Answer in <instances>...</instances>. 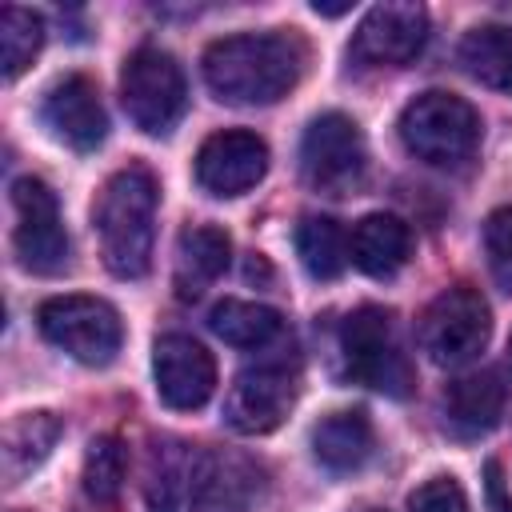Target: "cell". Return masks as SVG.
I'll return each instance as SVG.
<instances>
[{
    "label": "cell",
    "mask_w": 512,
    "mask_h": 512,
    "mask_svg": "<svg viewBox=\"0 0 512 512\" xmlns=\"http://www.w3.org/2000/svg\"><path fill=\"white\" fill-rule=\"evenodd\" d=\"M144 496L152 512H244L260 496V468L192 440H160L148 456Z\"/></svg>",
    "instance_id": "obj_1"
},
{
    "label": "cell",
    "mask_w": 512,
    "mask_h": 512,
    "mask_svg": "<svg viewBox=\"0 0 512 512\" xmlns=\"http://www.w3.org/2000/svg\"><path fill=\"white\" fill-rule=\"evenodd\" d=\"M308 64L304 40L288 32H244L208 44L204 84L224 104H276Z\"/></svg>",
    "instance_id": "obj_2"
},
{
    "label": "cell",
    "mask_w": 512,
    "mask_h": 512,
    "mask_svg": "<svg viewBox=\"0 0 512 512\" xmlns=\"http://www.w3.org/2000/svg\"><path fill=\"white\" fill-rule=\"evenodd\" d=\"M156 204H160V188L144 164H128L104 180L92 204V228L100 236V256L112 276L140 280L152 268Z\"/></svg>",
    "instance_id": "obj_3"
},
{
    "label": "cell",
    "mask_w": 512,
    "mask_h": 512,
    "mask_svg": "<svg viewBox=\"0 0 512 512\" xmlns=\"http://www.w3.org/2000/svg\"><path fill=\"white\" fill-rule=\"evenodd\" d=\"M404 148L432 168H464L480 148V116L468 100L452 92H420L400 112Z\"/></svg>",
    "instance_id": "obj_4"
},
{
    "label": "cell",
    "mask_w": 512,
    "mask_h": 512,
    "mask_svg": "<svg viewBox=\"0 0 512 512\" xmlns=\"http://www.w3.org/2000/svg\"><path fill=\"white\" fill-rule=\"evenodd\" d=\"M340 352H344V372L364 384L376 388L392 400L412 396L416 388V372L392 332V316L376 304H364L356 312L344 316L340 324Z\"/></svg>",
    "instance_id": "obj_5"
},
{
    "label": "cell",
    "mask_w": 512,
    "mask_h": 512,
    "mask_svg": "<svg viewBox=\"0 0 512 512\" xmlns=\"http://www.w3.org/2000/svg\"><path fill=\"white\" fill-rule=\"evenodd\" d=\"M120 104L140 132L168 136L188 108V84L180 64L160 48H136L120 72Z\"/></svg>",
    "instance_id": "obj_6"
},
{
    "label": "cell",
    "mask_w": 512,
    "mask_h": 512,
    "mask_svg": "<svg viewBox=\"0 0 512 512\" xmlns=\"http://www.w3.org/2000/svg\"><path fill=\"white\" fill-rule=\"evenodd\" d=\"M416 336H420V348L428 352L432 364L460 368V364L476 360L492 336L488 300L472 284H452L424 308Z\"/></svg>",
    "instance_id": "obj_7"
},
{
    "label": "cell",
    "mask_w": 512,
    "mask_h": 512,
    "mask_svg": "<svg viewBox=\"0 0 512 512\" xmlns=\"http://www.w3.org/2000/svg\"><path fill=\"white\" fill-rule=\"evenodd\" d=\"M36 320H40V332L56 348H64L72 360H80L88 368L112 364L124 344L120 312L96 296H52L40 304Z\"/></svg>",
    "instance_id": "obj_8"
},
{
    "label": "cell",
    "mask_w": 512,
    "mask_h": 512,
    "mask_svg": "<svg viewBox=\"0 0 512 512\" xmlns=\"http://www.w3.org/2000/svg\"><path fill=\"white\" fill-rule=\"evenodd\" d=\"M300 392V368L292 360H264L244 368L228 396H224V420L240 436H264L284 424L288 408Z\"/></svg>",
    "instance_id": "obj_9"
},
{
    "label": "cell",
    "mask_w": 512,
    "mask_h": 512,
    "mask_svg": "<svg viewBox=\"0 0 512 512\" xmlns=\"http://www.w3.org/2000/svg\"><path fill=\"white\" fill-rule=\"evenodd\" d=\"M12 208H16L12 248L20 268L36 276H56L68 264V236L60 224L56 192L36 176H20L12 184Z\"/></svg>",
    "instance_id": "obj_10"
},
{
    "label": "cell",
    "mask_w": 512,
    "mask_h": 512,
    "mask_svg": "<svg viewBox=\"0 0 512 512\" xmlns=\"http://www.w3.org/2000/svg\"><path fill=\"white\" fill-rule=\"evenodd\" d=\"M364 164H368V148L352 116L324 112L308 124L300 140V168L312 188L328 196H344L352 184H360Z\"/></svg>",
    "instance_id": "obj_11"
},
{
    "label": "cell",
    "mask_w": 512,
    "mask_h": 512,
    "mask_svg": "<svg viewBox=\"0 0 512 512\" xmlns=\"http://www.w3.org/2000/svg\"><path fill=\"white\" fill-rule=\"evenodd\" d=\"M428 40V12L420 4H376L356 24L348 56L360 64L400 68L424 52Z\"/></svg>",
    "instance_id": "obj_12"
},
{
    "label": "cell",
    "mask_w": 512,
    "mask_h": 512,
    "mask_svg": "<svg viewBox=\"0 0 512 512\" xmlns=\"http://www.w3.org/2000/svg\"><path fill=\"white\" fill-rule=\"evenodd\" d=\"M152 376H156V396L176 412H196L216 392V360H212V352L200 340L184 336V332H168V336L156 340Z\"/></svg>",
    "instance_id": "obj_13"
},
{
    "label": "cell",
    "mask_w": 512,
    "mask_h": 512,
    "mask_svg": "<svg viewBox=\"0 0 512 512\" xmlns=\"http://www.w3.org/2000/svg\"><path fill=\"white\" fill-rule=\"evenodd\" d=\"M264 172H268V144L244 128L216 132L196 152V184L208 196H240L256 188Z\"/></svg>",
    "instance_id": "obj_14"
},
{
    "label": "cell",
    "mask_w": 512,
    "mask_h": 512,
    "mask_svg": "<svg viewBox=\"0 0 512 512\" xmlns=\"http://www.w3.org/2000/svg\"><path fill=\"white\" fill-rule=\"evenodd\" d=\"M40 116L44 124L52 128V136L60 144H68L72 152H92L104 144L108 136V116H104V104H100V92L88 76L72 72L64 80H56L48 92H44V104H40Z\"/></svg>",
    "instance_id": "obj_15"
},
{
    "label": "cell",
    "mask_w": 512,
    "mask_h": 512,
    "mask_svg": "<svg viewBox=\"0 0 512 512\" xmlns=\"http://www.w3.org/2000/svg\"><path fill=\"white\" fill-rule=\"evenodd\" d=\"M348 256L352 264L364 272V276H376V280H388L396 276L408 256H412V228L400 220V216H388V212H372L364 216L352 236H348Z\"/></svg>",
    "instance_id": "obj_16"
},
{
    "label": "cell",
    "mask_w": 512,
    "mask_h": 512,
    "mask_svg": "<svg viewBox=\"0 0 512 512\" xmlns=\"http://www.w3.org/2000/svg\"><path fill=\"white\" fill-rule=\"evenodd\" d=\"M504 384L496 372H472L448 384L444 392V428L456 436H484L500 424Z\"/></svg>",
    "instance_id": "obj_17"
},
{
    "label": "cell",
    "mask_w": 512,
    "mask_h": 512,
    "mask_svg": "<svg viewBox=\"0 0 512 512\" xmlns=\"http://www.w3.org/2000/svg\"><path fill=\"white\" fill-rule=\"evenodd\" d=\"M232 260V240L216 224H192L176 244V296L196 300Z\"/></svg>",
    "instance_id": "obj_18"
},
{
    "label": "cell",
    "mask_w": 512,
    "mask_h": 512,
    "mask_svg": "<svg viewBox=\"0 0 512 512\" xmlns=\"http://www.w3.org/2000/svg\"><path fill=\"white\" fill-rule=\"evenodd\" d=\"M376 448V432L372 420L360 408L348 412H332L312 428V456L328 468V472H356L368 464Z\"/></svg>",
    "instance_id": "obj_19"
},
{
    "label": "cell",
    "mask_w": 512,
    "mask_h": 512,
    "mask_svg": "<svg viewBox=\"0 0 512 512\" xmlns=\"http://www.w3.org/2000/svg\"><path fill=\"white\" fill-rule=\"evenodd\" d=\"M464 72L496 92H512V24H476L460 40Z\"/></svg>",
    "instance_id": "obj_20"
},
{
    "label": "cell",
    "mask_w": 512,
    "mask_h": 512,
    "mask_svg": "<svg viewBox=\"0 0 512 512\" xmlns=\"http://www.w3.org/2000/svg\"><path fill=\"white\" fill-rule=\"evenodd\" d=\"M60 436V420L52 412H20L4 428V480L20 484L32 468H40Z\"/></svg>",
    "instance_id": "obj_21"
},
{
    "label": "cell",
    "mask_w": 512,
    "mask_h": 512,
    "mask_svg": "<svg viewBox=\"0 0 512 512\" xmlns=\"http://www.w3.org/2000/svg\"><path fill=\"white\" fill-rule=\"evenodd\" d=\"M208 324L224 344H236V348H264L284 332L280 312L268 304H252V300H220Z\"/></svg>",
    "instance_id": "obj_22"
},
{
    "label": "cell",
    "mask_w": 512,
    "mask_h": 512,
    "mask_svg": "<svg viewBox=\"0 0 512 512\" xmlns=\"http://www.w3.org/2000/svg\"><path fill=\"white\" fill-rule=\"evenodd\" d=\"M296 252L312 280H336L348 268V236L328 216H304L296 224Z\"/></svg>",
    "instance_id": "obj_23"
},
{
    "label": "cell",
    "mask_w": 512,
    "mask_h": 512,
    "mask_svg": "<svg viewBox=\"0 0 512 512\" xmlns=\"http://www.w3.org/2000/svg\"><path fill=\"white\" fill-rule=\"evenodd\" d=\"M44 44V20L28 8H0V68H4V80H16L32 56L40 52Z\"/></svg>",
    "instance_id": "obj_24"
},
{
    "label": "cell",
    "mask_w": 512,
    "mask_h": 512,
    "mask_svg": "<svg viewBox=\"0 0 512 512\" xmlns=\"http://www.w3.org/2000/svg\"><path fill=\"white\" fill-rule=\"evenodd\" d=\"M124 472H128V456L120 448L116 436H96L84 452V492L96 504H112L124 488Z\"/></svg>",
    "instance_id": "obj_25"
},
{
    "label": "cell",
    "mask_w": 512,
    "mask_h": 512,
    "mask_svg": "<svg viewBox=\"0 0 512 512\" xmlns=\"http://www.w3.org/2000/svg\"><path fill=\"white\" fill-rule=\"evenodd\" d=\"M484 252H488V268H492V280L512 292V204L496 208L488 220H484Z\"/></svg>",
    "instance_id": "obj_26"
},
{
    "label": "cell",
    "mask_w": 512,
    "mask_h": 512,
    "mask_svg": "<svg viewBox=\"0 0 512 512\" xmlns=\"http://www.w3.org/2000/svg\"><path fill=\"white\" fill-rule=\"evenodd\" d=\"M408 512H468V496L452 476H436L408 496Z\"/></svg>",
    "instance_id": "obj_27"
},
{
    "label": "cell",
    "mask_w": 512,
    "mask_h": 512,
    "mask_svg": "<svg viewBox=\"0 0 512 512\" xmlns=\"http://www.w3.org/2000/svg\"><path fill=\"white\" fill-rule=\"evenodd\" d=\"M484 488H488V508L492 512H512V500L504 496V472H500L496 460H488V468H484Z\"/></svg>",
    "instance_id": "obj_28"
},
{
    "label": "cell",
    "mask_w": 512,
    "mask_h": 512,
    "mask_svg": "<svg viewBox=\"0 0 512 512\" xmlns=\"http://www.w3.org/2000/svg\"><path fill=\"white\" fill-rule=\"evenodd\" d=\"M508 360H512V336H508Z\"/></svg>",
    "instance_id": "obj_29"
},
{
    "label": "cell",
    "mask_w": 512,
    "mask_h": 512,
    "mask_svg": "<svg viewBox=\"0 0 512 512\" xmlns=\"http://www.w3.org/2000/svg\"><path fill=\"white\" fill-rule=\"evenodd\" d=\"M368 512H376V508H368Z\"/></svg>",
    "instance_id": "obj_30"
}]
</instances>
